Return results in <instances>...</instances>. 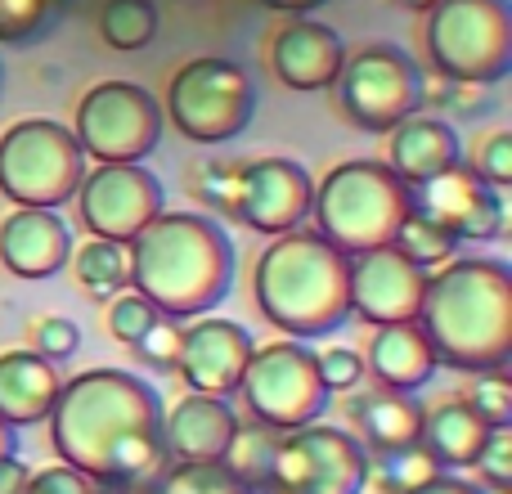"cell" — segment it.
<instances>
[{
  "label": "cell",
  "mask_w": 512,
  "mask_h": 494,
  "mask_svg": "<svg viewBox=\"0 0 512 494\" xmlns=\"http://www.w3.org/2000/svg\"><path fill=\"white\" fill-rule=\"evenodd\" d=\"M162 396L126 369H86L50 409V445L99 490H135L167 468Z\"/></svg>",
  "instance_id": "obj_1"
},
{
  "label": "cell",
  "mask_w": 512,
  "mask_h": 494,
  "mask_svg": "<svg viewBox=\"0 0 512 494\" xmlns=\"http://www.w3.org/2000/svg\"><path fill=\"white\" fill-rule=\"evenodd\" d=\"M418 328L436 364L459 373L508 369L512 360V270L495 256H454L427 270Z\"/></svg>",
  "instance_id": "obj_2"
},
{
  "label": "cell",
  "mask_w": 512,
  "mask_h": 494,
  "mask_svg": "<svg viewBox=\"0 0 512 494\" xmlns=\"http://www.w3.org/2000/svg\"><path fill=\"white\" fill-rule=\"evenodd\" d=\"M126 274L158 315H212L234 288V243L212 216L158 212L126 243Z\"/></svg>",
  "instance_id": "obj_3"
},
{
  "label": "cell",
  "mask_w": 512,
  "mask_h": 494,
  "mask_svg": "<svg viewBox=\"0 0 512 494\" xmlns=\"http://www.w3.org/2000/svg\"><path fill=\"white\" fill-rule=\"evenodd\" d=\"M252 292L261 319L292 342L337 333L351 319V256L319 234L288 230L261 252Z\"/></svg>",
  "instance_id": "obj_4"
},
{
  "label": "cell",
  "mask_w": 512,
  "mask_h": 494,
  "mask_svg": "<svg viewBox=\"0 0 512 494\" xmlns=\"http://www.w3.org/2000/svg\"><path fill=\"white\" fill-rule=\"evenodd\" d=\"M409 212H414V185H405L387 162L351 158L337 162L315 185L306 221H315V234L337 252L360 256L396 239Z\"/></svg>",
  "instance_id": "obj_5"
},
{
  "label": "cell",
  "mask_w": 512,
  "mask_h": 494,
  "mask_svg": "<svg viewBox=\"0 0 512 494\" xmlns=\"http://www.w3.org/2000/svg\"><path fill=\"white\" fill-rule=\"evenodd\" d=\"M423 50L441 81H504L512 72V0H436L423 23Z\"/></svg>",
  "instance_id": "obj_6"
},
{
  "label": "cell",
  "mask_w": 512,
  "mask_h": 494,
  "mask_svg": "<svg viewBox=\"0 0 512 494\" xmlns=\"http://www.w3.org/2000/svg\"><path fill=\"white\" fill-rule=\"evenodd\" d=\"M86 176V153L68 126L50 117H27L0 135V194L14 207H50L77 198Z\"/></svg>",
  "instance_id": "obj_7"
},
{
  "label": "cell",
  "mask_w": 512,
  "mask_h": 494,
  "mask_svg": "<svg viewBox=\"0 0 512 494\" xmlns=\"http://www.w3.org/2000/svg\"><path fill=\"white\" fill-rule=\"evenodd\" d=\"M333 86H337V104H342L346 122L369 135L396 131L405 117L423 113V99H427L423 68L391 41H369L364 50L346 54Z\"/></svg>",
  "instance_id": "obj_8"
},
{
  "label": "cell",
  "mask_w": 512,
  "mask_h": 494,
  "mask_svg": "<svg viewBox=\"0 0 512 494\" xmlns=\"http://www.w3.org/2000/svg\"><path fill=\"white\" fill-rule=\"evenodd\" d=\"M256 113V86L252 77L230 59H189L185 68L171 77L167 86V108L162 117H171L185 140L194 144H225L234 135L248 131Z\"/></svg>",
  "instance_id": "obj_9"
},
{
  "label": "cell",
  "mask_w": 512,
  "mask_h": 494,
  "mask_svg": "<svg viewBox=\"0 0 512 494\" xmlns=\"http://www.w3.org/2000/svg\"><path fill=\"white\" fill-rule=\"evenodd\" d=\"M239 396L256 423L274 427V432H292V427L319 423L333 391L319 378L315 351L283 337V342L256 346L252 351L243 382H239Z\"/></svg>",
  "instance_id": "obj_10"
},
{
  "label": "cell",
  "mask_w": 512,
  "mask_h": 494,
  "mask_svg": "<svg viewBox=\"0 0 512 494\" xmlns=\"http://www.w3.org/2000/svg\"><path fill=\"white\" fill-rule=\"evenodd\" d=\"M72 135L95 162H144L162 140V104L135 81H99L81 95Z\"/></svg>",
  "instance_id": "obj_11"
},
{
  "label": "cell",
  "mask_w": 512,
  "mask_h": 494,
  "mask_svg": "<svg viewBox=\"0 0 512 494\" xmlns=\"http://www.w3.org/2000/svg\"><path fill=\"white\" fill-rule=\"evenodd\" d=\"M369 481V450L360 436L328 423L279 432L270 486L283 494H360Z\"/></svg>",
  "instance_id": "obj_12"
},
{
  "label": "cell",
  "mask_w": 512,
  "mask_h": 494,
  "mask_svg": "<svg viewBox=\"0 0 512 494\" xmlns=\"http://www.w3.org/2000/svg\"><path fill=\"white\" fill-rule=\"evenodd\" d=\"M72 203L95 239L131 243L162 212L167 194H162V180L144 171L140 162H99L95 171L81 176Z\"/></svg>",
  "instance_id": "obj_13"
},
{
  "label": "cell",
  "mask_w": 512,
  "mask_h": 494,
  "mask_svg": "<svg viewBox=\"0 0 512 494\" xmlns=\"http://www.w3.org/2000/svg\"><path fill=\"white\" fill-rule=\"evenodd\" d=\"M310 198H315V180L301 162L292 158H256L243 162L234 176V203L230 216L243 221L256 234H279L297 230L310 216Z\"/></svg>",
  "instance_id": "obj_14"
},
{
  "label": "cell",
  "mask_w": 512,
  "mask_h": 494,
  "mask_svg": "<svg viewBox=\"0 0 512 494\" xmlns=\"http://www.w3.org/2000/svg\"><path fill=\"white\" fill-rule=\"evenodd\" d=\"M414 203L423 207L432 221H441L459 243H495V239H504V230H508L504 189L486 185L468 162H459L454 171L418 185Z\"/></svg>",
  "instance_id": "obj_15"
},
{
  "label": "cell",
  "mask_w": 512,
  "mask_h": 494,
  "mask_svg": "<svg viewBox=\"0 0 512 494\" xmlns=\"http://www.w3.org/2000/svg\"><path fill=\"white\" fill-rule=\"evenodd\" d=\"M427 288V270L400 256L396 247H373L351 256V315H360L369 328L409 324L418 319Z\"/></svg>",
  "instance_id": "obj_16"
},
{
  "label": "cell",
  "mask_w": 512,
  "mask_h": 494,
  "mask_svg": "<svg viewBox=\"0 0 512 494\" xmlns=\"http://www.w3.org/2000/svg\"><path fill=\"white\" fill-rule=\"evenodd\" d=\"M252 351H256V342L243 324L221 319V315H198V324L180 328L176 373L185 378V391L230 400L239 391Z\"/></svg>",
  "instance_id": "obj_17"
},
{
  "label": "cell",
  "mask_w": 512,
  "mask_h": 494,
  "mask_svg": "<svg viewBox=\"0 0 512 494\" xmlns=\"http://www.w3.org/2000/svg\"><path fill=\"white\" fill-rule=\"evenodd\" d=\"M346 63V45L342 36L328 23L315 18H288L279 32L270 36V72L283 81L288 90H333L337 72Z\"/></svg>",
  "instance_id": "obj_18"
},
{
  "label": "cell",
  "mask_w": 512,
  "mask_h": 494,
  "mask_svg": "<svg viewBox=\"0 0 512 494\" xmlns=\"http://www.w3.org/2000/svg\"><path fill=\"white\" fill-rule=\"evenodd\" d=\"M72 230L50 207H14L0 225V265L14 279H50L68 265Z\"/></svg>",
  "instance_id": "obj_19"
},
{
  "label": "cell",
  "mask_w": 512,
  "mask_h": 494,
  "mask_svg": "<svg viewBox=\"0 0 512 494\" xmlns=\"http://www.w3.org/2000/svg\"><path fill=\"white\" fill-rule=\"evenodd\" d=\"M234 432H239V414L230 409L225 396L185 391V400H176L162 414L167 459H176V463H221Z\"/></svg>",
  "instance_id": "obj_20"
},
{
  "label": "cell",
  "mask_w": 512,
  "mask_h": 494,
  "mask_svg": "<svg viewBox=\"0 0 512 494\" xmlns=\"http://www.w3.org/2000/svg\"><path fill=\"white\" fill-rule=\"evenodd\" d=\"M387 135H391L387 167L414 189L427 185V180H436V176H445V171H454L463 162V144H459V135H454V126L441 122V117H432V113L405 117V122Z\"/></svg>",
  "instance_id": "obj_21"
},
{
  "label": "cell",
  "mask_w": 512,
  "mask_h": 494,
  "mask_svg": "<svg viewBox=\"0 0 512 494\" xmlns=\"http://www.w3.org/2000/svg\"><path fill=\"white\" fill-rule=\"evenodd\" d=\"M364 373H373L387 391H409V396L423 391L427 382L436 378V351H432V342L423 337L418 319H409V324L373 328Z\"/></svg>",
  "instance_id": "obj_22"
},
{
  "label": "cell",
  "mask_w": 512,
  "mask_h": 494,
  "mask_svg": "<svg viewBox=\"0 0 512 494\" xmlns=\"http://www.w3.org/2000/svg\"><path fill=\"white\" fill-rule=\"evenodd\" d=\"M59 387H63V378L45 355L5 351L0 355V423H9V427L45 423Z\"/></svg>",
  "instance_id": "obj_23"
},
{
  "label": "cell",
  "mask_w": 512,
  "mask_h": 494,
  "mask_svg": "<svg viewBox=\"0 0 512 494\" xmlns=\"http://www.w3.org/2000/svg\"><path fill=\"white\" fill-rule=\"evenodd\" d=\"M486 436H490V423L468 405V396H445L436 409H423L418 445H423L445 472H463L477 463Z\"/></svg>",
  "instance_id": "obj_24"
},
{
  "label": "cell",
  "mask_w": 512,
  "mask_h": 494,
  "mask_svg": "<svg viewBox=\"0 0 512 494\" xmlns=\"http://www.w3.org/2000/svg\"><path fill=\"white\" fill-rule=\"evenodd\" d=\"M351 414L360 423V436L369 441V450H378L382 459L418 445V432H423V405L409 391L382 387V391H369V396H355Z\"/></svg>",
  "instance_id": "obj_25"
},
{
  "label": "cell",
  "mask_w": 512,
  "mask_h": 494,
  "mask_svg": "<svg viewBox=\"0 0 512 494\" xmlns=\"http://www.w3.org/2000/svg\"><path fill=\"white\" fill-rule=\"evenodd\" d=\"M68 261L77 265V283L95 301H113L117 292L131 288V274H126V243L90 239V243H81Z\"/></svg>",
  "instance_id": "obj_26"
},
{
  "label": "cell",
  "mask_w": 512,
  "mask_h": 494,
  "mask_svg": "<svg viewBox=\"0 0 512 494\" xmlns=\"http://www.w3.org/2000/svg\"><path fill=\"white\" fill-rule=\"evenodd\" d=\"M391 247H396L400 256H409L414 265H423V270H441L445 261H454V256H459V239H454L441 221H432V216H427L418 203H414V212L400 221Z\"/></svg>",
  "instance_id": "obj_27"
},
{
  "label": "cell",
  "mask_w": 512,
  "mask_h": 494,
  "mask_svg": "<svg viewBox=\"0 0 512 494\" xmlns=\"http://www.w3.org/2000/svg\"><path fill=\"white\" fill-rule=\"evenodd\" d=\"M158 32V5L153 0H104L99 9V36L108 50H144Z\"/></svg>",
  "instance_id": "obj_28"
},
{
  "label": "cell",
  "mask_w": 512,
  "mask_h": 494,
  "mask_svg": "<svg viewBox=\"0 0 512 494\" xmlns=\"http://www.w3.org/2000/svg\"><path fill=\"white\" fill-rule=\"evenodd\" d=\"M274 445H279V432L265 423H239V432H234L230 450H225V468L234 472L239 481H248L252 490L270 486V468H274Z\"/></svg>",
  "instance_id": "obj_29"
},
{
  "label": "cell",
  "mask_w": 512,
  "mask_h": 494,
  "mask_svg": "<svg viewBox=\"0 0 512 494\" xmlns=\"http://www.w3.org/2000/svg\"><path fill=\"white\" fill-rule=\"evenodd\" d=\"M153 494H256L225 463H176L153 477Z\"/></svg>",
  "instance_id": "obj_30"
},
{
  "label": "cell",
  "mask_w": 512,
  "mask_h": 494,
  "mask_svg": "<svg viewBox=\"0 0 512 494\" xmlns=\"http://www.w3.org/2000/svg\"><path fill=\"white\" fill-rule=\"evenodd\" d=\"M50 18L54 0H0V45H32Z\"/></svg>",
  "instance_id": "obj_31"
},
{
  "label": "cell",
  "mask_w": 512,
  "mask_h": 494,
  "mask_svg": "<svg viewBox=\"0 0 512 494\" xmlns=\"http://www.w3.org/2000/svg\"><path fill=\"white\" fill-rule=\"evenodd\" d=\"M472 391H468V405L486 418L490 427H512V382L504 369H490V373H472Z\"/></svg>",
  "instance_id": "obj_32"
},
{
  "label": "cell",
  "mask_w": 512,
  "mask_h": 494,
  "mask_svg": "<svg viewBox=\"0 0 512 494\" xmlns=\"http://www.w3.org/2000/svg\"><path fill=\"white\" fill-rule=\"evenodd\" d=\"M158 319L162 315L140 297V292H126V297H113V306H108V333H113V342L135 346Z\"/></svg>",
  "instance_id": "obj_33"
},
{
  "label": "cell",
  "mask_w": 512,
  "mask_h": 494,
  "mask_svg": "<svg viewBox=\"0 0 512 494\" xmlns=\"http://www.w3.org/2000/svg\"><path fill=\"white\" fill-rule=\"evenodd\" d=\"M382 477L391 481V490H414V486H423L427 477H436V472H445L441 463L432 459V454L423 450V445H409V450H396V454H387L382 459Z\"/></svg>",
  "instance_id": "obj_34"
},
{
  "label": "cell",
  "mask_w": 512,
  "mask_h": 494,
  "mask_svg": "<svg viewBox=\"0 0 512 494\" xmlns=\"http://www.w3.org/2000/svg\"><path fill=\"white\" fill-rule=\"evenodd\" d=\"M77 346H81V328L72 324V319H63V315H50V319H41V324L32 328V351L45 355L50 364L72 360Z\"/></svg>",
  "instance_id": "obj_35"
},
{
  "label": "cell",
  "mask_w": 512,
  "mask_h": 494,
  "mask_svg": "<svg viewBox=\"0 0 512 494\" xmlns=\"http://www.w3.org/2000/svg\"><path fill=\"white\" fill-rule=\"evenodd\" d=\"M481 486H508L512 490V427H490L486 445H481L477 463Z\"/></svg>",
  "instance_id": "obj_36"
},
{
  "label": "cell",
  "mask_w": 512,
  "mask_h": 494,
  "mask_svg": "<svg viewBox=\"0 0 512 494\" xmlns=\"http://www.w3.org/2000/svg\"><path fill=\"white\" fill-rule=\"evenodd\" d=\"M131 351L140 355V364H153L158 373H171L176 369V355H180V324L176 319H158Z\"/></svg>",
  "instance_id": "obj_37"
},
{
  "label": "cell",
  "mask_w": 512,
  "mask_h": 494,
  "mask_svg": "<svg viewBox=\"0 0 512 494\" xmlns=\"http://www.w3.org/2000/svg\"><path fill=\"white\" fill-rule=\"evenodd\" d=\"M315 360H319V378H324L328 391H355L364 382V355L351 351V346H328Z\"/></svg>",
  "instance_id": "obj_38"
},
{
  "label": "cell",
  "mask_w": 512,
  "mask_h": 494,
  "mask_svg": "<svg viewBox=\"0 0 512 494\" xmlns=\"http://www.w3.org/2000/svg\"><path fill=\"white\" fill-rule=\"evenodd\" d=\"M472 171H477L486 185H495V189H508L512 185V131H499V135H490L486 144H481V153L468 162Z\"/></svg>",
  "instance_id": "obj_39"
},
{
  "label": "cell",
  "mask_w": 512,
  "mask_h": 494,
  "mask_svg": "<svg viewBox=\"0 0 512 494\" xmlns=\"http://www.w3.org/2000/svg\"><path fill=\"white\" fill-rule=\"evenodd\" d=\"M23 494H99V486H90L77 468L68 463H54V468H36L27 472Z\"/></svg>",
  "instance_id": "obj_40"
},
{
  "label": "cell",
  "mask_w": 512,
  "mask_h": 494,
  "mask_svg": "<svg viewBox=\"0 0 512 494\" xmlns=\"http://www.w3.org/2000/svg\"><path fill=\"white\" fill-rule=\"evenodd\" d=\"M234 176H239V167H225V162H203V167L194 171L198 198H207L216 212H230V203H234Z\"/></svg>",
  "instance_id": "obj_41"
},
{
  "label": "cell",
  "mask_w": 512,
  "mask_h": 494,
  "mask_svg": "<svg viewBox=\"0 0 512 494\" xmlns=\"http://www.w3.org/2000/svg\"><path fill=\"white\" fill-rule=\"evenodd\" d=\"M400 494H477V486L463 481V477H454V472H436V477H427L423 486L400 490Z\"/></svg>",
  "instance_id": "obj_42"
},
{
  "label": "cell",
  "mask_w": 512,
  "mask_h": 494,
  "mask_svg": "<svg viewBox=\"0 0 512 494\" xmlns=\"http://www.w3.org/2000/svg\"><path fill=\"white\" fill-rule=\"evenodd\" d=\"M27 463L18 459V454H9V459H0V494H23V481H27Z\"/></svg>",
  "instance_id": "obj_43"
},
{
  "label": "cell",
  "mask_w": 512,
  "mask_h": 494,
  "mask_svg": "<svg viewBox=\"0 0 512 494\" xmlns=\"http://www.w3.org/2000/svg\"><path fill=\"white\" fill-rule=\"evenodd\" d=\"M265 9H274V14H292V18H301V14H315L319 5H328V0H261Z\"/></svg>",
  "instance_id": "obj_44"
},
{
  "label": "cell",
  "mask_w": 512,
  "mask_h": 494,
  "mask_svg": "<svg viewBox=\"0 0 512 494\" xmlns=\"http://www.w3.org/2000/svg\"><path fill=\"white\" fill-rule=\"evenodd\" d=\"M9 454H18V427L0 423V459H9Z\"/></svg>",
  "instance_id": "obj_45"
},
{
  "label": "cell",
  "mask_w": 512,
  "mask_h": 494,
  "mask_svg": "<svg viewBox=\"0 0 512 494\" xmlns=\"http://www.w3.org/2000/svg\"><path fill=\"white\" fill-rule=\"evenodd\" d=\"M396 5H400V9H418V14H427V9H432L436 0H396Z\"/></svg>",
  "instance_id": "obj_46"
},
{
  "label": "cell",
  "mask_w": 512,
  "mask_h": 494,
  "mask_svg": "<svg viewBox=\"0 0 512 494\" xmlns=\"http://www.w3.org/2000/svg\"><path fill=\"white\" fill-rule=\"evenodd\" d=\"M477 494H512L508 486H477Z\"/></svg>",
  "instance_id": "obj_47"
},
{
  "label": "cell",
  "mask_w": 512,
  "mask_h": 494,
  "mask_svg": "<svg viewBox=\"0 0 512 494\" xmlns=\"http://www.w3.org/2000/svg\"><path fill=\"white\" fill-rule=\"evenodd\" d=\"M0 77H5V72H0Z\"/></svg>",
  "instance_id": "obj_48"
},
{
  "label": "cell",
  "mask_w": 512,
  "mask_h": 494,
  "mask_svg": "<svg viewBox=\"0 0 512 494\" xmlns=\"http://www.w3.org/2000/svg\"><path fill=\"white\" fill-rule=\"evenodd\" d=\"M122 494H126V490H122Z\"/></svg>",
  "instance_id": "obj_49"
}]
</instances>
